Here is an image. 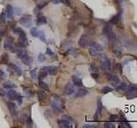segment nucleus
<instances>
[{"mask_svg": "<svg viewBox=\"0 0 137 128\" xmlns=\"http://www.w3.org/2000/svg\"><path fill=\"white\" fill-rule=\"evenodd\" d=\"M14 15V9L10 4H8L6 6V16L8 18H12Z\"/></svg>", "mask_w": 137, "mask_h": 128, "instance_id": "6ab92c4d", "label": "nucleus"}, {"mask_svg": "<svg viewBox=\"0 0 137 128\" xmlns=\"http://www.w3.org/2000/svg\"><path fill=\"white\" fill-rule=\"evenodd\" d=\"M9 71H14L16 72V73H17L18 75H21V68H19V67H17L16 65H15V64L11 63L10 65L9 66Z\"/></svg>", "mask_w": 137, "mask_h": 128, "instance_id": "dca6fc26", "label": "nucleus"}, {"mask_svg": "<svg viewBox=\"0 0 137 128\" xmlns=\"http://www.w3.org/2000/svg\"><path fill=\"white\" fill-rule=\"evenodd\" d=\"M8 108H9V110L10 112V114L12 115H16L17 114V111H16V105L12 102H8Z\"/></svg>", "mask_w": 137, "mask_h": 128, "instance_id": "ddd939ff", "label": "nucleus"}, {"mask_svg": "<svg viewBox=\"0 0 137 128\" xmlns=\"http://www.w3.org/2000/svg\"><path fill=\"white\" fill-rule=\"evenodd\" d=\"M6 95V92L4 91V89H0V96H2V97H4Z\"/></svg>", "mask_w": 137, "mask_h": 128, "instance_id": "09e8293b", "label": "nucleus"}, {"mask_svg": "<svg viewBox=\"0 0 137 128\" xmlns=\"http://www.w3.org/2000/svg\"><path fill=\"white\" fill-rule=\"evenodd\" d=\"M13 32H14V33H16V34H18V35L25 34V32L23 31V30L21 29V27H15L14 29H13Z\"/></svg>", "mask_w": 137, "mask_h": 128, "instance_id": "c756f323", "label": "nucleus"}, {"mask_svg": "<svg viewBox=\"0 0 137 128\" xmlns=\"http://www.w3.org/2000/svg\"><path fill=\"white\" fill-rule=\"evenodd\" d=\"M63 119H65V120H68V121H69V122H71V123L73 122V119H71V117H69V116L63 115Z\"/></svg>", "mask_w": 137, "mask_h": 128, "instance_id": "37998d69", "label": "nucleus"}, {"mask_svg": "<svg viewBox=\"0 0 137 128\" xmlns=\"http://www.w3.org/2000/svg\"><path fill=\"white\" fill-rule=\"evenodd\" d=\"M107 37H108V41L111 44H112L113 42L116 41L117 36H116V34H115V33H113V32H111V33H108Z\"/></svg>", "mask_w": 137, "mask_h": 128, "instance_id": "b1692460", "label": "nucleus"}, {"mask_svg": "<svg viewBox=\"0 0 137 128\" xmlns=\"http://www.w3.org/2000/svg\"><path fill=\"white\" fill-rule=\"evenodd\" d=\"M48 74V72H47V67H42L40 68V71L39 73V80H43L45 79Z\"/></svg>", "mask_w": 137, "mask_h": 128, "instance_id": "2eb2a0df", "label": "nucleus"}, {"mask_svg": "<svg viewBox=\"0 0 137 128\" xmlns=\"http://www.w3.org/2000/svg\"><path fill=\"white\" fill-rule=\"evenodd\" d=\"M51 106L56 113H62L63 110V102L58 98V97H56L51 101Z\"/></svg>", "mask_w": 137, "mask_h": 128, "instance_id": "f257e3e1", "label": "nucleus"}, {"mask_svg": "<svg viewBox=\"0 0 137 128\" xmlns=\"http://www.w3.org/2000/svg\"><path fill=\"white\" fill-rule=\"evenodd\" d=\"M21 62L25 64V65H27V66H30L31 63L33 62V58H31V56H29L26 52L23 54V55L21 56Z\"/></svg>", "mask_w": 137, "mask_h": 128, "instance_id": "9d476101", "label": "nucleus"}, {"mask_svg": "<svg viewBox=\"0 0 137 128\" xmlns=\"http://www.w3.org/2000/svg\"><path fill=\"white\" fill-rule=\"evenodd\" d=\"M101 111H102V103H101V102L98 100V106H97L96 114H95V115H94V119H95V120H97V119H98V114H100Z\"/></svg>", "mask_w": 137, "mask_h": 128, "instance_id": "5701e85b", "label": "nucleus"}, {"mask_svg": "<svg viewBox=\"0 0 137 128\" xmlns=\"http://www.w3.org/2000/svg\"><path fill=\"white\" fill-rule=\"evenodd\" d=\"M26 124L28 126V127H32L33 126V120H32V118L28 117L26 119Z\"/></svg>", "mask_w": 137, "mask_h": 128, "instance_id": "c9c22d12", "label": "nucleus"}, {"mask_svg": "<svg viewBox=\"0 0 137 128\" xmlns=\"http://www.w3.org/2000/svg\"><path fill=\"white\" fill-rule=\"evenodd\" d=\"M4 78H5V73L4 71L0 70V80H4Z\"/></svg>", "mask_w": 137, "mask_h": 128, "instance_id": "49530a36", "label": "nucleus"}, {"mask_svg": "<svg viewBox=\"0 0 137 128\" xmlns=\"http://www.w3.org/2000/svg\"><path fill=\"white\" fill-rule=\"evenodd\" d=\"M6 17H7V16H6L5 13L2 12V13H1V15H0V21L4 23L6 21Z\"/></svg>", "mask_w": 137, "mask_h": 128, "instance_id": "4c0bfd02", "label": "nucleus"}, {"mask_svg": "<svg viewBox=\"0 0 137 128\" xmlns=\"http://www.w3.org/2000/svg\"><path fill=\"white\" fill-rule=\"evenodd\" d=\"M72 81H73V84H74L76 86L81 87L83 85L82 80H81L79 77L76 76V75H73V76H72Z\"/></svg>", "mask_w": 137, "mask_h": 128, "instance_id": "f3484780", "label": "nucleus"}, {"mask_svg": "<svg viewBox=\"0 0 137 128\" xmlns=\"http://www.w3.org/2000/svg\"><path fill=\"white\" fill-rule=\"evenodd\" d=\"M18 36H19V38H18V45H19V46L22 47V48H25V47L28 46V40L26 36V33L25 34L18 35Z\"/></svg>", "mask_w": 137, "mask_h": 128, "instance_id": "423d86ee", "label": "nucleus"}, {"mask_svg": "<svg viewBox=\"0 0 137 128\" xmlns=\"http://www.w3.org/2000/svg\"><path fill=\"white\" fill-rule=\"evenodd\" d=\"M38 60H39V62H45V61H46V55L43 53L39 54V55H38Z\"/></svg>", "mask_w": 137, "mask_h": 128, "instance_id": "e433bc0d", "label": "nucleus"}, {"mask_svg": "<svg viewBox=\"0 0 137 128\" xmlns=\"http://www.w3.org/2000/svg\"><path fill=\"white\" fill-rule=\"evenodd\" d=\"M58 126H59V127H62V128H71L72 127V123L69 122V121H68V120H65V119H63L58 120Z\"/></svg>", "mask_w": 137, "mask_h": 128, "instance_id": "9b49d317", "label": "nucleus"}, {"mask_svg": "<svg viewBox=\"0 0 137 128\" xmlns=\"http://www.w3.org/2000/svg\"><path fill=\"white\" fill-rule=\"evenodd\" d=\"M36 68H33V69H32L31 71H30V75H31L32 78L34 80V79L36 78Z\"/></svg>", "mask_w": 137, "mask_h": 128, "instance_id": "ea45409f", "label": "nucleus"}, {"mask_svg": "<svg viewBox=\"0 0 137 128\" xmlns=\"http://www.w3.org/2000/svg\"><path fill=\"white\" fill-rule=\"evenodd\" d=\"M16 100H17V102H18V103H19V104L22 103V97H21V95L17 96V97H16Z\"/></svg>", "mask_w": 137, "mask_h": 128, "instance_id": "c03bdc74", "label": "nucleus"}, {"mask_svg": "<svg viewBox=\"0 0 137 128\" xmlns=\"http://www.w3.org/2000/svg\"><path fill=\"white\" fill-rule=\"evenodd\" d=\"M119 20H120V14H118V15H116V16H113V17L110 20L109 22L111 23V24H112V25H116V24H117V23H118Z\"/></svg>", "mask_w": 137, "mask_h": 128, "instance_id": "393cba45", "label": "nucleus"}, {"mask_svg": "<svg viewBox=\"0 0 137 128\" xmlns=\"http://www.w3.org/2000/svg\"><path fill=\"white\" fill-rule=\"evenodd\" d=\"M1 61H2L4 64H7L8 62H9V56H8L7 54H3L2 56H1Z\"/></svg>", "mask_w": 137, "mask_h": 128, "instance_id": "f704fd0d", "label": "nucleus"}, {"mask_svg": "<svg viewBox=\"0 0 137 128\" xmlns=\"http://www.w3.org/2000/svg\"><path fill=\"white\" fill-rule=\"evenodd\" d=\"M48 4V2H43V3H41V4H39L37 5V8H38V9H43L44 7H46V5Z\"/></svg>", "mask_w": 137, "mask_h": 128, "instance_id": "58836bf2", "label": "nucleus"}, {"mask_svg": "<svg viewBox=\"0 0 137 128\" xmlns=\"http://www.w3.org/2000/svg\"><path fill=\"white\" fill-rule=\"evenodd\" d=\"M4 47L5 50H12L13 52H16V49L14 47V44H13V38H8L5 39L4 41Z\"/></svg>", "mask_w": 137, "mask_h": 128, "instance_id": "0eeeda50", "label": "nucleus"}, {"mask_svg": "<svg viewBox=\"0 0 137 128\" xmlns=\"http://www.w3.org/2000/svg\"><path fill=\"white\" fill-rule=\"evenodd\" d=\"M89 45H90V49H91L92 50H93L97 55H99V54L103 51V50H104L103 46H102L100 44L97 43V42H92Z\"/></svg>", "mask_w": 137, "mask_h": 128, "instance_id": "20e7f679", "label": "nucleus"}, {"mask_svg": "<svg viewBox=\"0 0 137 128\" xmlns=\"http://www.w3.org/2000/svg\"><path fill=\"white\" fill-rule=\"evenodd\" d=\"M125 91H126L127 97H128V98H134V97L137 96V88L132 86V85L128 86Z\"/></svg>", "mask_w": 137, "mask_h": 128, "instance_id": "39448f33", "label": "nucleus"}, {"mask_svg": "<svg viewBox=\"0 0 137 128\" xmlns=\"http://www.w3.org/2000/svg\"><path fill=\"white\" fill-rule=\"evenodd\" d=\"M53 3H54V4H58V3H61V0H54Z\"/></svg>", "mask_w": 137, "mask_h": 128, "instance_id": "5fc2aeb1", "label": "nucleus"}, {"mask_svg": "<svg viewBox=\"0 0 137 128\" xmlns=\"http://www.w3.org/2000/svg\"><path fill=\"white\" fill-rule=\"evenodd\" d=\"M113 91V89L111 88V87H110V86H106V87H104V88L102 89V93H104V94H107V93H109V92H111Z\"/></svg>", "mask_w": 137, "mask_h": 128, "instance_id": "72a5a7b5", "label": "nucleus"}, {"mask_svg": "<svg viewBox=\"0 0 137 128\" xmlns=\"http://www.w3.org/2000/svg\"><path fill=\"white\" fill-rule=\"evenodd\" d=\"M36 23H37L38 26H41V25H44L47 23V20L45 16H40L37 18V21H36Z\"/></svg>", "mask_w": 137, "mask_h": 128, "instance_id": "412c9836", "label": "nucleus"}, {"mask_svg": "<svg viewBox=\"0 0 137 128\" xmlns=\"http://www.w3.org/2000/svg\"><path fill=\"white\" fill-rule=\"evenodd\" d=\"M88 93V91L86 90V89H79L77 91V92L75 95V97L76 98H80V97H84L85 96H87Z\"/></svg>", "mask_w": 137, "mask_h": 128, "instance_id": "4468645a", "label": "nucleus"}, {"mask_svg": "<svg viewBox=\"0 0 137 128\" xmlns=\"http://www.w3.org/2000/svg\"><path fill=\"white\" fill-rule=\"evenodd\" d=\"M101 68L104 71H109L111 68V60H110L109 57L105 56L103 58L101 62Z\"/></svg>", "mask_w": 137, "mask_h": 128, "instance_id": "f03ea898", "label": "nucleus"}, {"mask_svg": "<svg viewBox=\"0 0 137 128\" xmlns=\"http://www.w3.org/2000/svg\"><path fill=\"white\" fill-rule=\"evenodd\" d=\"M108 80H110V81L112 83V85H118L120 83H121V81H120V79L118 78L117 75H108Z\"/></svg>", "mask_w": 137, "mask_h": 128, "instance_id": "f8f14e48", "label": "nucleus"}, {"mask_svg": "<svg viewBox=\"0 0 137 128\" xmlns=\"http://www.w3.org/2000/svg\"><path fill=\"white\" fill-rule=\"evenodd\" d=\"M113 52H114V54L117 57H121L122 56V50H121V48H120V47L115 48L114 50H113Z\"/></svg>", "mask_w": 137, "mask_h": 128, "instance_id": "2f4dec72", "label": "nucleus"}, {"mask_svg": "<svg viewBox=\"0 0 137 128\" xmlns=\"http://www.w3.org/2000/svg\"><path fill=\"white\" fill-rule=\"evenodd\" d=\"M75 85H73L72 83H67L66 85L64 86V93L66 95H71L75 92Z\"/></svg>", "mask_w": 137, "mask_h": 128, "instance_id": "1a4fd4ad", "label": "nucleus"}, {"mask_svg": "<svg viewBox=\"0 0 137 128\" xmlns=\"http://www.w3.org/2000/svg\"><path fill=\"white\" fill-rule=\"evenodd\" d=\"M0 43H1V38H0Z\"/></svg>", "mask_w": 137, "mask_h": 128, "instance_id": "4d7b16f0", "label": "nucleus"}, {"mask_svg": "<svg viewBox=\"0 0 137 128\" xmlns=\"http://www.w3.org/2000/svg\"><path fill=\"white\" fill-rule=\"evenodd\" d=\"M30 33H31L32 36L33 37H38V34H39V31L36 27H32L30 29Z\"/></svg>", "mask_w": 137, "mask_h": 128, "instance_id": "7c9ffc66", "label": "nucleus"}, {"mask_svg": "<svg viewBox=\"0 0 137 128\" xmlns=\"http://www.w3.org/2000/svg\"><path fill=\"white\" fill-rule=\"evenodd\" d=\"M110 119H111V120H117L118 116L117 115H111V118H110Z\"/></svg>", "mask_w": 137, "mask_h": 128, "instance_id": "3c124183", "label": "nucleus"}, {"mask_svg": "<svg viewBox=\"0 0 137 128\" xmlns=\"http://www.w3.org/2000/svg\"><path fill=\"white\" fill-rule=\"evenodd\" d=\"M111 32H112V24H111V23L109 22L108 24H106V26H105L104 29H103V33L107 35L108 33H111Z\"/></svg>", "mask_w": 137, "mask_h": 128, "instance_id": "4be33fe9", "label": "nucleus"}, {"mask_svg": "<svg viewBox=\"0 0 137 128\" xmlns=\"http://www.w3.org/2000/svg\"><path fill=\"white\" fill-rule=\"evenodd\" d=\"M61 3L64 4L65 5H68V6L70 5V0H61Z\"/></svg>", "mask_w": 137, "mask_h": 128, "instance_id": "a18cd8bd", "label": "nucleus"}, {"mask_svg": "<svg viewBox=\"0 0 137 128\" xmlns=\"http://www.w3.org/2000/svg\"><path fill=\"white\" fill-rule=\"evenodd\" d=\"M104 126H105L106 128H114V127H115V126L112 124V123H109V122L106 123Z\"/></svg>", "mask_w": 137, "mask_h": 128, "instance_id": "79ce46f5", "label": "nucleus"}, {"mask_svg": "<svg viewBox=\"0 0 137 128\" xmlns=\"http://www.w3.org/2000/svg\"><path fill=\"white\" fill-rule=\"evenodd\" d=\"M127 87H128V85H127L126 83H121L117 85V87L116 89H117V91H125L127 89Z\"/></svg>", "mask_w": 137, "mask_h": 128, "instance_id": "cd10ccee", "label": "nucleus"}, {"mask_svg": "<svg viewBox=\"0 0 137 128\" xmlns=\"http://www.w3.org/2000/svg\"><path fill=\"white\" fill-rule=\"evenodd\" d=\"M90 71H91V73H97V68L95 65H93V64H92L91 66H90Z\"/></svg>", "mask_w": 137, "mask_h": 128, "instance_id": "a19ab883", "label": "nucleus"}, {"mask_svg": "<svg viewBox=\"0 0 137 128\" xmlns=\"http://www.w3.org/2000/svg\"><path fill=\"white\" fill-rule=\"evenodd\" d=\"M3 34H4V31H3L2 27H0V36H2Z\"/></svg>", "mask_w": 137, "mask_h": 128, "instance_id": "864d4df0", "label": "nucleus"}, {"mask_svg": "<svg viewBox=\"0 0 137 128\" xmlns=\"http://www.w3.org/2000/svg\"><path fill=\"white\" fill-rule=\"evenodd\" d=\"M92 77L95 80H98V73H92Z\"/></svg>", "mask_w": 137, "mask_h": 128, "instance_id": "de8ad7c7", "label": "nucleus"}, {"mask_svg": "<svg viewBox=\"0 0 137 128\" xmlns=\"http://www.w3.org/2000/svg\"><path fill=\"white\" fill-rule=\"evenodd\" d=\"M117 1L118 3H123V1H125V0H117Z\"/></svg>", "mask_w": 137, "mask_h": 128, "instance_id": "6e6d98bb", "label": "nucleus"}, {"mask_svg": "<svg viewBox=\"0 0 137 128\" xmlns=\"http://www.w3.org/2000/svg\"><path fill=\"white\" fill-rule=\"evenodd\" d=\"M38 37H39V38L41 40V41H43V42H46V34H45V33H44L43 31L39 32V34H38Z\"/></svg>", "mask_w": 137, "mask_h": 128, "instance_id": "473e14b6", "label": "nucleus"}, {"mask_svg": "<svg viewBox=\"0 0 137 128\" xmlns=\"http://www.w3.org/2000/svg\"><path fill=\"white\" fill-rule=\"evenodd\" d=\"M39 86H40L41 89H43V90H45V91H49V86H48V85L46 83V82L40 80L39 83Z\"/></svg>", "mask_w": 137, "mask_h": 128, "instance_id": "c85d7f7f", "label": "nucleus"}, {"mask_svg": "<svg viewBox=\"0 0 137 128\" xmlns=\"http://www.w3.org/2000/svg\"><path fill=\"white\" fill-rule=\"evenodd\" d=\"M78 43H79V45L81 47V48H85V47H87L90 44V39H89V38H88V35L84 34L80 38Z\"/></svg>", "mask_w": 137, "mask_h": 128, "instance_id": "6e6552de", "label": "nucleus"}, {"mask_svg": "<svg viewBox=\"0 0 137 128\" xmlns=\"http://www.w3.org/2000/svg\"><path fill=\"white\" fill-rule=\"evenodd\" d=\"M46 98H47V95L46 94V92H43V91L38 92V99L39 101H44Z\"/></svg>", "mask_w": 137, "mask_h": 128, "instance_id": "bb28decb", "label": "nucleus"}, {"mask_svg": "<svg viewBox=\"0 0 137 128\" xmlns=\"http://www.w3.org/2000/svg\"><path fill=\"white\" fill-rule=\"evenodd\" d=\"M32 19L33 18H32L31 15H24V16H22L19 19V23L21 25H22V26L28 27L30 25V23H31Z\"/></svg>", "mask_w": 137, "mask_h": 128, "instance_id": "7ed1b4c3", "label": "nucleus"}, {"mask_svg": "<svg viewBox=\"0 0 137 128\" xmlns=\"http://www.w3.org/2000/svg\"><path fill=\"white\" fill-rule=\"evenodd\" d=\"M4 88L8 89V90H10V89H14V88H16V85H15L14 83H12V82H5V83L4 84Z\"/></svg>", "mask_w": 137, "mask_h": 128, "instance_id": "a878e982", "label": "nucleus"}, {"mask_svg": "<svg viewBox=\"0 0 137 128\" xmlns=\"http://www.w3.org/2000/svg\"><path fill=\"white\" fill-rule=\"evenodd\" d=\"M47 72L49 74L51 75H56L58 73V68L54 65H51V66L47 67Z\"/></svg>", "mask_w": 137, "mask_h": 128, "instance_id": "aec40b11", "label": "nucleus"}, {"mask_svg": "<svg viewBox=\"0 0 137 128\" xmlns=\"http://www.w3.org/2000/svg\"><path fill=\"white\" fill-rule=\"evenodd\" d=\"M7 96L10 100H16V97H17L18 94L16 93V91L14 90V89H10V91H8Z\"/></svg>", "mask_w": 137, "mask_h": 128, "instance_id": "a211bd4d", "label": "nucleus"}, {"mask_svg": "<svg viewBox=\"0 0 137 128\" xmlns=\"http://www.w3.org/2000/svg\"><path fill=\"white\" fill-rule=\"evenodd\" d=\"M83 127H94V126H91V125H88V124H86L83 126Z\"/></svg>", "mask_w": 137, "mask_h": 128, "instance_id": "603ef678", "label": "nucleus"}, {"mask_svg": "<svg viewBox=\"0 0 137 128\" xmlns=\"http://www.w3.org/2000/svg\"><path fill=\"white\" fill-rule=\"evenodd\" d=\"M46 54H47V55H52L53 52L51 51V50L50 48H47L46 49Z\"/></svg>", "mask_w": 137, "mask_h": 128, "instance_id": "8fccbe9b", "label": "nucleus"}]
</instances>
